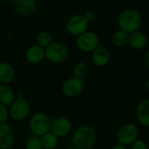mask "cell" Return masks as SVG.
<instances>
[{
  "label": "cell",
  "mask_w": 149,
  "mask_h": 149,
  "mask_svg": "<svg viewBox=\"0 0 149 149\" xmlns=\"http://www.w3.org/2000/svg\"><path fill=\"white\" fill-rule=\"evenodd\" d=\"M136 117L140 124L149 127V100L141 101L136 109Z\"/></svg>",
  "instance_id": "2e32d148"
},
{
  "label": "cell",
  "mask_w": 149,
  "mask_h": 149,
  "mask_svg": "<svg viewBox=\"0 0 149 149\" xmlns=\"http://www.w3.org/2000/svg\"><path fill=\"white\" fill-rule=\"evenodd\" d=\"M0 1H2V2H4V3H11L13 0H0Z\"/></svg>",
  "instance_id": "f546056e"
},
{
  "label": "cell",
  "mask_w": 149,
  "mask_h": 149,
  "mask_svg": "<svg viewBox=\"0 0 149 149\" xmlns=\"http://www.w3.org/2000/svg\"><path fill=\"white\" fill-rule=\"evenodd\" d=\"M90 149H92V148H90Z\"/></svg>",
  "instance_id": "1f68e13d"
},
{
  "label": "cell",
  "mask_w": 149,
  "mask_h": 149,
  "mask_svg": "<svg viewBox=\"0 0 149 149\" xmlns=\"http://www.w3.org/2000/svg\"><path fill=\"white\" fill-rule=\"evenodd\" d=\"M148 135H149V134H148Z\"/></svg>",
  "instance_id": "d6a6232c"
},
{
  "label": "cell",
  "mask_w": 149,
  "mask_h": 149,
  "mask_svg": "<svg viewBox=\"0 0 149 149\" xmlns=\"http://www.w3.org/2000/svg\"><path fill=\"white\" fill-rule=\"evenodd\" d=\"M68 46L61 42H53L45 48V58L52 64H61L68 57Z\"/></svg>",
  "instance_id": "3957f363"
},
{
  "label": "cell",
  "mask_w": 149,
  "mask_h": 149,
  "mask_svg": "<svg viewBox=\"0 0 149 149\" xmlns=\"http://www.w3.org/2000/svg\"><path fill=\"white\" fill-rule=\"evenodd\" d=\"M58 139L53 133L48 132L40 136V141L43 149H54L58 145Z\"/></svg>",
  "instance_id": "ffe728a7"
},
{
  "label": "cell",
  "mask_w": 149,
  "mask_h": 149,
  "mask_svg": "<svg viewBox=\"0 0 149 149\" xmlns=\"http://www.w3.org/2000/svg\"><path fill=\"white\" fill-rule=\"evenodd\" d=\"M144 62H145V65H147V67L149 68V51L147 52V53H146V55H145Z\"/></svg>",
  "instance_id": "4316f807"
},
{
  "label": "cell",
  "mask_w": 149,
  "mask_h": 149,
  "mask_svg": "<svg viewBox=\"0 0 149 149\" xmlns=\"http://www.w3.org/2000/svg\"><path fill=\"white\" fill-rule=\"evenodd\" d=\"M88 71H89L88 65L83 61L76 62L74 65V68H73L74 76L76 78H79V79H83L87 75Z\"/></svg>",
  "instance_id": "7402d4cb"
},
{
  "label": "cell",
  "mask_w": 149,
  "mask_h": 149,
  "mask_svg": "<svg viewBox=\"0 0 149 149\" xmlns=\"http://www.w3.org/2000/svg\"><path fill=\"white\" fill-rule=\"evenodd\" d=\"M131 149H148V147L144 141L138 139L131 145Z\"/></svg>",
  "instance_id": "d4e9b609"
},
{
  "label": "cell",
  "mask_w": 149,
  "mask_h": 149,
  "mask_svg": "<svg viewBox=\"0 0 149 149\" xmlns=\"http://www.w3.org/2000/svg\"><path fill=\"white\" fill-rule=\"evenodd\" d=\"M76 45L83 52H92L100 45V39L97 33L87 31L76 37Z\"/></svg>",
  "instance_id": "8992f818"
},
{
  "label": "cell",
  "mask_w": 149,
  "mask_h": 149,
  "mask_svg": "<svg viewBox=\"0 0 149 149\" xmlns=\"http://www.w3.org/2000/svg\"><path fill=\"white\" fill-rule=\"evenodd\" d=\"M83 17L86 18V20H87L89 23L91 22V21H93V20L96 18V16H97L96 11H95L94 10H91V9H89V10H85L84 13H83Z\"/></svg>",
  "instance_id": "484cf974"
},
{
  "label": "cell",
  "mask_w": 149,
  "mask_h": 149,
  "mask_svg": "<svg viewBox=\"0 0 149 149\" xmlns=\"http://www.w3.org/2000/svg\"><path fill=\"white\" fill-rule=\"evenodd\" d=\"M11 3L13 10L20 16L33 15L37 10L36 0H13Z\"/></svg>",
  "instance_id": "8fae6325"
},
{
  "label": "cell",
  "mask_w": 149,
  "mask_h": 149,
  "mask_svg": "<svg viewBox=\"0 0 149 149\" xmlns=\"http://www.w3.org/2000/svg\"><path fill=\"white\" fill-rule=\"evenodd\" d=\"M15 78V70L8 62H0V84L9 85Z\"/></svg>",
  "instance_id": "e0dca14e"
},
{
  "label": "cell",
  "mask_w": 149,
  "mask_h": 149,
  "mask_svg": "<svg viewBox=\"0 0 149 149\" xmlns=\"http://www.w3.org/2000/svg\"><path fill=\"white\" fill-rule=\"evenodd\" d=\"M89 24L83 14H75L67 20L66 30L71 36L77 37L88 31Z\"/></svg>",
  "instance_id": "ba28073f"
},
{
  "label": "cell",
  "mask_w": 149,
  "mask_h": 149,
  "mask_svg": "<svg viewBox=\"0 0 149 149\" xmlns=\"http://www.w3.org/2000/svg\"><path fill=\"white\" fill-rule=\"evenodd\" d=\"M128 44L134 50H143L148 45V38L144 32L137 31L129 34Z\"/></svg>",
  "instance_id": "9a60e30c"
},
{
  "label": "cell",
  "mask_w": 149,
  "mask_h": 149,
  "mask_svg": "<svg viewBox=\"0 0 149 149\" xmlns=\"http://www.w3.org/2000/svg\"><path fill=\"white\" fill-rule=\"evenodd\" d=\"M9 117L10 116H9L8 107L0 104V123H6Z\"/></svg>",
  "instance_id": "cb8c5ba5"
},
{
  "label": "cell",
  "mask_w": 149,
  "mask_h": 149,
  "mask_svg": "<svg viewBox=\"0 0 149 149\" xmlns=\"http://www.w3.org/2000/svg\"><path fill=\"white\" fill-rule=\"evenodd\" d=\"M15 143L12 128L7 123H0V149H11Z\"/></svg>",
  "instance_id": "7c38bea8"
},
{
  "label": "cell",
  "mask_w": 149,
  "mask_h": 149,
  "mask_svg": "<svg viewBox=\"0 0 149 149\" xmlns=\"http://www.w3.org/2000/svg\"><path fill=\"white\" fill-rule=\"evenodd\" d=\"M65 149H77L76 147H74V146H70V147H68V148H66Z\"/></svg>",
  "instance_id": "4dcf8cb0"
},
{
  "label": "cell",
  "mask_w": 149,
  "mask_h": 149,
  "mask_svg": "<svg viewBox=\"0 0 149 149\" xmlns=\"http://www.w3.org/2000/svg\"><path fill=\"white\" fill-rule=\"evenodd\" d=\"M110 59L111 55L109 50L101 45L91 52V60L97 67H104L107 65L110 62Z\"/></svg>",
  "instance_id": "4fadbf2b"
},
{
  "label": "cell",
  "mask_w": 149,
  "mask_h": 149,
  "mask_svg": "<svg viewBox=\"0 0 149 149\" xmlns=\"http://www.w3.org/2000/svg\"><path fill=\"white\" fill-rule=\"evenodd\" d=\"M140 130L133 123H126L122 125L117 132V141L123 146H131L139 139Z\"/></svg>",
  "instance_id": "5b68a950"
},
{
  "label": "cell",
  "mask_w": 149,
  "mask_h": 149,
  "mask_svg": "<svg viewBox=\"0 0 149 149\" xmlns=\"http://www.w3.org/2000/svg\"><path fill=\"white\" fill-rule=\"evenodd\" d=\"M118 24L120 30L130 34L140 31L142 25V16L141 12L135 9H126L119 15Z\"/></svg>",
  "instance_id": "7a4b0ae2"
},
{
  "label": "cell",
  "mask_w": 149,
  "mask_h": 149,
  "mask_svg": "<svg viewBox=\"0 0 149 149\" xmlns=\"http://www.w3.org/2000/svg\"><path fill=\"white\" fill-rule=\"evenodd\" d=\"M16 99V95L12 88L9 85L0 84V104L9 107Z\"/></svg>",
  "instance_id": "ac0fdd59"
},
{
  "label": "cell",
  "mask_w": 149,
  "mask_h": 149,
  "mask_svg": "<svg viewBox=\"0 0 149 149\" xmlns=\"http://www.w3.org/2000/svg\"><path fill=\"white\" fill-rule=\"evenodd\" d=\"M9 116L15 121H21L28 117L31 107L25 98H16L9 106Z\"/></svg>",
  "instance_id": "52a82bcc"
},
{
  "label": "cell",
  "mask_w": 149,
  "mask_h": 149,
  "mask_svg": "<svg viewBox=\"0 0 149 149\" xmlns=\"http://www.w3.org/2000/svg\"><path fill=\"white\" fill-rule=\"evenodd\" d=\"M111 149H127V148H126V146H123V145L118 144V145H115L114 147H112Z\"/></svg>",
  "instance_id": "83f0119b"
},
{
  "label": "cell",
  "mask_w": 149,
  "mask_h": 149,
  "mask_svg": "<svg viewBox=\"0 0 149 149\" xmlns=\"http://www.w3.org/2000/svg\"><path fill=\"white\" fill-rule=\"evenodd\" d=\"M25 59L32 65L40 64L45 59V49L37 44L31 45L25 52Z\"/></svg>",
  "instance_id": "5bb4252c"
},
{
  "label": "cell",
  "mask_w": 149,
  "mask_h": 149,
  "mask_svg": "<svg viewBox=\"0 0 149 149\" xmlns=\"http://www.w3.org/2000/svg\"><path fill=\"white\" fill-rule=\"evenodd\" d=\"M36 41H37L38 45H40L45 49L46 47H47L49 45H51L54 42V38L50 31L44 30V31H40L37 34Z\"/></svg>",
  "instance_id": "44dd1931"
},
{
  "label": "cell",
  "mask_w": 149,
  "mask_h": 149,
  "mask_svg": "<svg viewBox=\"0 0 149 149\" xmlns=\"http://www.w3.org/2000/svg\"><path fill=\"white\" fill-rule=\"evenodd\" d=\"M145 88H146L148 91H149V79L145 82Z\"/></svg>",
  "instance_id": "f1b7e54d"
},
{
  "label": "cell",
  "mask_w": 149,
  "mask_h": 149,
  "mask_svg": "<svg viewBox=\"0 0 149 149\" xmlns=\"http://www.w3.org/2000/svg\"><path fill=\"white\" fill-rule=\"evenodd\" d=\"M72 129L71 121L66 117H57L51 122L50 132L57 138H63L68 136Z\"/></svg>",
  "instance_id": "30bf717a"
},
{
  "label": "cell",
  "mask_w": 149,
  "mask_h": 149,
  "mask_svg": "<svg viewBox=\"0 0 149 149\" xmlns=\"http://www.w3.org/2000/svg\"><path fill=\"white\" fill-rule=\"evenodd\" d=\"M129 40V34L123 30H118L116 31L112 35V43L117 47H124L126 45H128Z\"/></svg>",
  "instance_id": "d6986e66"
},
{
  "label": "cell",
  "mask_w": 149,
  "mask_h": 149,
  "mask_svg": "<svg viewBox=\"0 0 149 149\" xmlns=\"http://www.w3.org/2000/svg\"><path fill=\"white\" fill-rule=\"evenodd\" d=\"M97 133L95 129L88 125L78 127L72 134V146L77 149H90L97 141Z\"/></svg>",
  "instance_id": "6da1fadb"
},
{
  "label": "cell",
  "mask_w": 149,
  "mask_h": 149,
  "mask_svg": "<svg viewBox=\"0 0 149 149\" xmlns=\"http://www.w3.org/2000/svg\"><path fill=\"white\" fill-rule=\"evenodd\" d=\"M25 149H43L40 137L36 135H31L27 138L25 143Z\"/></svg>",
  "instance_id": "603a6c76"
},
{
  "label": "cell",
  "mask_w": 149,
  "mask_h": 149,
  "mask_svg": "<svg viewBox=\"0 0 149 149\" xmlns=\"http://www.w3.org/2000/svg\"><path fill=\"white\" fill-rule=\"evenodd\" d=\"M52 120L50 117L42 112L34 113L29 120V129L32 135L42 136L43 134L50 132Z\"/></svg>",
  "instance_id": "277c9868"
},
{
  "label": "cell",
  "mask_w": 149,
  "mask_h": 149,
  "mask_svg": "<svg viewBox=\"0 0 149 149\" xmlns=\"http://www.w3.org/2000/svg\"><path fill=\"white\" fill-rule=\"evenodd\" d=\"M84 87L85 84L83 79L73 76L63 82L61 86V92L68 98H76L83 93Z\"/></svg>",
  "instance_id": "9c48e42d"
}]
</instances>
